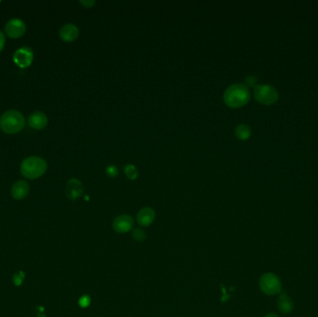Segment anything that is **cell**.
Returning a JSON list of instances; mask_svg holds the SVG:
<instances>
[{"instance_id": "2e32d148", "label": "cell", "mask_w": 318, "mask_h": 317, "mask_svg": "<svg viewBox=\"0 0 318 317\" xmlns=\"http://www.w3.org/2000/svg\"><path fill=\"white\" fill-rule=\"evenodd\" d=\"M125 174L126 177L130 180H136L139 176V172L138 170L136 168V166L133 165H128L125 168Z\"/></svg>"}, {"instance_id": "52a82bcc", "label": "cell", "mask_w": 318, "mask_h": 317, "mask_svg": "<svg viewBox=\"0 0 318 317\" xmlns=\"http://www.w3.org/2000/svg\"><path fill=\"white\" fill-rule=\"evenodd\" d=\"M33 50L28 46H22L14 52V62L20 68H27L30 66L33 62Z\"/></svg>"}, {"instance_id": "7a4b0ae2", "label": "cell", "mask_w": 318, "mask_h": 317, "mask_svg": "<svg viewBox=\"0 0 318 317\" xmlns=\"http://www.w3.org/2000/svg\"><path fill=\"white\" fill-rule=\"evenodd\" d=\"M26 126V119L17 110H8L0 118V128L7 134H17Z\"/></svg>"}, {"instance_id": "3957f363", "label": "cell", "mask_w": 318, "mask_h": 317, "mask_svg": "<svg viewBox=\"0 0 318 317\" xmlns=\"http://www.w3.org/2000/svg\"><path fill=\"white\" fill-rule=\"evenodd\" d=\"M48 168L46 160L40 156H29L20 164V173L24 178L36 180L44 175Z\"/></svg>"}, {"instance_id": "9c48e42d", "label": "cell", "mask_w": 318, "mask_h": 317, "mask_svg": "<svg viewBox=\"0 0 318 317\" xmlns=\"http://www.w3.org/2000/svg\"><path fill=\"white\" fill-rule=\"evenodd\" d=\"M137 222L142 227H148L156 218V212L151 208H142L137 214Z\"/></svg>"}, {"instance_id": "8992f818", "label": "cell", "mask_w": 318, "mask_h": 317, "mask_svg": "<svg viewBox=\"0 0 318 317\" xmlns=\"http://www.w3.org/2000/svg\"><path fill=\"white\" fill-rule=\"evenodd\" d=\"M4 31L10 38H20L26 34V26L24 20L15 18L8 22L4 28Z\"/></svg>"}, {"instance_id": "8fae6325", "label": "cell", "mask_w": 318, "mask_h": 317, "mask_svg": "<svg viewBox=\"0 0 318 317\" xmlns=\"http://www.w3.org/2000/svg\"><path fill=\"white\" fill-rule=\"evenodd\" d=\"M48 118L44 112H34L28 118V124L36 130H40L46 128L48 125Z\"/></svg>"}, {"instance_id": "6da1fadb", "label": "cell", "mask_w": 318, "mask_h": 317, "mask_svg": "<svg viewBox=\"0 0 318 317\" xmlns=\"http://www.w3.org/2000/svg\"><path fill=\"white\" fill-rule=\"evenodd\" d=\"M250 100V90L243 84H234L229 86L224 94V104L230 108H240L246 106Z\"/></svg>"}, {"instance_id": "cb8c5ba5", "label": "cell", "mask_w": 318, "mask_h": 317, "mask_svg": "<svg viewBox=\"0 0 318 317\" xmlns=\"http://www.w3.org/2000/svg\"><path fill=\"white\" fill-rule=\"evenodd\" d=\"M264 317H279L278 314H274V312H271V314H266Z\"/></svg>"}, {"instance_id": "d6986e66", "label": "cell", "mask_w": 318, "mask_h": 317, "mask_svg": "<svg viewBox=\"0 0 318 317\" xmlns=\"http://www.w3.org/2000/svg\"><path fill=\"white\" fill-rule=\"evenodd\" d=\"M26 278V274L24 272H19L18 274H16L14 276V283L16 284L17 286H20V284H22L24 280Z\"/></svg>"}, {"instance_id": "ffe728a7", "label": "cell", "mask_w": 318, "mask_h": 317, "mask_svg": "<svg viewBox=\"0 0 318 317\" xmlns=\"http://www.w3.org/2000/svg\"><path fill=\"white\" fill-rule=\"evenodd\" d=\"M106 174L110 177V178H116L118 175V170L116 166H109L106 168Z\"/></svg>"}, {"instance_id": "4fadbf2b", "label": "cell", "mask_w": 318, "mask_h": 317, "mask_svg": "<svg viewBox=\"0 0 318 317\" xmlns=\"http://www.w3.org/2000/svg\"><path fill=\"white\" fill-rule=\"evenodd\" d=\"M30 191L29 184L26 180H18L12 187V196L16 200L24 199Z\"/></svg>"}, {"instance_id": "5bb4252c", "label": "cell", "mask_w": 318, "mask_h": 317, "mask_svg": "<svg viewBox=\"0 0 318 317\" xmlns=\"http://www.w3.org/2000/svg\"><path fill=\"white\" fill-rule=\"evenodd\" d=\"M278 307L279 312L283 314H288L294 309V304L292 298L288 296V294L284 291H282L279 294Z\"/></svg>"}, {"instance_id": "7402d4cb", "label": "cell", "mask_w": 318, "mask_h": 317, "mask_svg": "<svg viewBox=\"0 0 318 317\" xmlns=\"http://www.w3.org/2000/svg\"><path fill=\"white\" fill-rule=\"evenodd\" d=\"M80 4H82L85 8H92L95 5L94 0H85V1H80Z\"/></svg>"}, {"instance_id": "ba28073f", "label": "cell", "mask_w": 318, "mask_h": 317, "mask_svg": "<svg viewBox=\"0 0 318 317\" xmlns=\"http://www.w3.org/2000/svg\"><path fill=\"white\" fill-rule=\"evenodd\" d=\"M112 226H113L114 231L116 232L126 234L132 229L134 226V220L132 216L123 214L114 220Z\"/></svg>"}, {"instance_id": "e0dca14e", "label": "cell", "mask_w": 318, "mask_h": 317, "mask_svg": "<svg viewBox=\"0 0 318 317\" xmlns=\"http://www.w3.org/2000/svg\"><path fill=\"white\" fill-rule=\"evenodd\" d=\"M132 238L136 242H144L146 239V232L140 228H136L132 231Z\"/></svg>"}, {"instance_id": "603a6c76", "label": "cell", "mask_w": 318, "mask_h": 317, "mask_svg": "<svg viewBox=\"0 0 318 317\" xmlns=\"http://www.w3.org/2000/svg\"><path fill=\"white\" fill-rule=\"evenodd\" d=\"M5 43H6L5 36H4V34L2 33V32L0 31V52H2V50L4 48Z\"/></svg>"}, {"instance_id": "30bf717a", "label": "cell", "mask_w": 318, "mask_h": 317, "mask_svg": "<svg viewBox=\"0 0 318 317\" xmlns=\"http://www.w3.org/2000/svg\"><path fill=\"white\" fill-rule=\"evenodd\" d=\"M84 188L83 185L76 178H71L66 186V194L68 198L71 200H76L80 198V196L83 194Z\"/></svg>"}, {"instance_id": "44dd1931", "label": "cell", "mask_w": 318, "mask_h": 317, "mask_svg": "<svg viewBox=\"0 0 318 317\" xmlns=\"http://www.w3.org/2000/svg\"><path fill=\"white\" fill-rule=\"evenodd\" d=\"M246 85L250 86H256V83L258 81V78L255 76H248L245 78Z\"/></svg>"}, {"instance_id": "9a60e30c", "label": "cell", "mask_w": 318, "mask_h": 317, "mask_svg": "<svg viewBox=\"0 0 318 317\" xmlns=\"http://www.w3.org/2000/svg\"><path fill=\"white\" fill-rule=\"evenodd\" d=\"M236 136L240 140H246L252 136V130L248 125L240 124L236 128Z\"/></svg>"}, {"instance_id": "277c9868", "label": "cell", "mask_w": 318, "mask_h": 317, "mask_svg": "<svg viewBox=\"0 0 318 317\" xmlns=\"http://www.w3.org/2000/svg\"><path fill=\"white\" fill-rule=\"evenodd\" d=\"M258 286L262 292L268 296H274L282 292V282L280 278L272 272H265L262 274L260 278Z\"/></svg>"}, {"instance_id": "7c38bea8", "label": "cell", "mask_w": 318, "mask_h": 317, "mask_svg": "<svg viewBox=\"0 0 318 317\" xmlns=\"http://www.w3.org/2000/svg\"><path fill=\"white\" fill-rule=\"evenodd\" d=\"M60 38L66 42H73L80 36L78 28L72 24H67L60 29Z\"/></svg>"}, {"instance_id": "ac0fdd59", "label": "cell", "mask_w": 318, "mask_h": 317, "mask_svg": "<svg viewBox=\"0 0 318 317\" xmlns=\"http://www.w3.org/2000/svg\"><path fill=\"white\" fill-rule=\"evenodd\" d=\"M90 302H92V298H90V296H88V295H83L82 297L80 298V300H78V304H80V306L81 308H86V307H88V306L90 305Z\"/></svg>"}, {"instance_id": "5b68a950", "label": "cell", "mask_w": 318, "mask_h": 317, "mask_svg": "<svg viewBox=\"0 0 318 317\" xmlns=\"http://www.w3.org/2000/svg\"><path fill=\"white\" fill-rule=\"evenodd\" d=\"M254 98L264 106H272L278 102V92L271 85H257L254 88Z\"/></svg>"}]
</instances>
